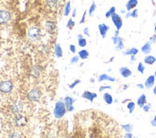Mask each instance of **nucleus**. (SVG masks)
<instances>
[{"label": "nucleus", "instance_id": "f257e3e1", "mask_svg": "<svg viewBox=\"0 0 156 138\" xmlns=\"http://www.w3.org/2000/svg\"><path fill=\"white\" fill-rule=\"evenodd\" d=\"M16 0H0V43L4 38V34L12 28L15 23Z\"/></svg>", "mask_w": 156, "mask_h": 138}, {"label": "nucleus", "instance_id": "f03ea898", "mask_svg": "<svg viewBox=\"0 0 156 138\" xmlns=\"http://www.w3.org/2000/svg\"><path fill=\"white\" fill-rule=\"evenodd\" d=\"M27 39L29 42L33 44H38L42 41L44 32L43 28L41 26H39L37 24L32 25L28 30H27Z\"/></svg>", "mask_w": 156, "mask_h": 138}, {"label": "nucleus", "instance_id": "7ed1b4c3", "mask_svg": "<svg viewBox=\"0 0 156 138\" xmlns=\"http://www.w3.org/2000/svg\"><path fill=\"white\" fill-rule=\"evenodd\" d=\"M66 113H67V109H66L64 102L62 100L57 101L55 108H54V116H55V118L62 119V117L66 114Z\"/></svg>", "mask_w": 156, "mask_h": 138}, {"label": "nucleus", "instance_id": "20e7f679", "mask_svg": "<svg viewBox=\"0 0 156 138\" xmlns=\"http://www.w3.org/2000/svg\"><path fill=\"white\" fill-rule=\"evenodd\" d=\"M111 19H112V22H113L114 26L116 27V29L120 31L121 28L123 27V19H122L120 15H118L116 12L113 13L111 15Z\"/></svg>", "mask_w": 156, "mask_h": 138}, {"label": "nucleus", "instance_id": "39448f33", "mask_svg": "<svg viewBox=\"0 0 156 138\" xmlns=\"http://www.w3.org/2000/svg\"><path fill=\"white\" fill-rule=\"evenodd\" d=\"M112 41L114 45L116 46L115 47V50L116 51H122L124 49V39L120 37V36H112Z\"/></svg>", "mask_w": 156, "mask_h": 138}, {"label": "nucleus", "instance_id": "423d86ee", "mask_svg": "<svg viewBox=\"0 0 156 138\" xmlns=\"http://www.w3.org/2000/svg\"><path fill=\"white\" fill-rule=\"evenodd\" d=\"M74 102H75V99L72 98L71 96H66L64 98V104H65V107H66V109L67 112H73L74 110Z\"/></svg>", "mask_w": 156, "mask_h": 138}, {"label": "nucleus", "instance_id": "0eeeda50", "mask_svg": "<svg viewBox=\"0 0 156 138\" xmlns=\"http://www.w3.org/2000/svg\"><path fill=\"white\" fill-rule=\"evenodd\" d=\"M119 72H120V74H121L124 78L129 77V76H131V74H132L131 70H129V69H128L127 67H121V68L119 69Z\"/></svg>", "mask_w": 156, "mask_h": 138}, {"label": "nucleus", "instance_id": "6e6552de", "mask_svg": "<svg viewBox=\"0 0 156 138\" xmlns=\"http://www.w3.org/2000/svg\"><path fill=\"white\" fill-rule=\"evenodd\" d=\"M81 97L90 101V102H93V100L97 97V93H91L89 91H85L83 94H81Z\"/></svg>", "mask_w": 156, "mask_h": 138}, {"label": "nucleus", "instance_id": "1a4fd4ad", "mask_svg": "<svg viewBox=\"0 0 156 138\" xmlns=\"http://www.w3.org/2000/svg\"><path fill=\"white\" fill-rule=\"evenodd\" d=\"M98 28H99V32H100L101 36L103 37V38H105L107 32L109 31V26H107L105 24H100L98 26Z\"/></svg>", "mask_w": 156, "mask_h": 138}, {"label": "nucleus", "instance_id": "9d476101", "mask_svg": "<svg viewBox=\"0 0 156 138\" xmlns=\"http://www.w3.org/2000/svg\"><path fill=\"white\" fill-rule=\"evenodd\" d=\"M138 5V0H128L126 4V8L127 12H130L132 10H134Z\"/></svg>", "mask_w": 156, "mask_h": 138}, {"label": "nucleus", "instance_id": "9b49d317", "mask_svg": "<svg viewBox=\"0 0 156 138\" xmlns=\"http://www.w3.org/2000/svg\"><path fill=\"white\" fill-rule=\"evenodd\" d=\"M154 83H155V76L154 75H150L146 82H145V88L146 89H151L154 86Z\"/></svg>", "mask_w": 156, "mask_h": 138}, {"label": "nucleus", "instance_id": "f8f14e48", "mask_svg": "<svg viewBox=\"0 0 156 138\" xmlns=\"http://www.w3.org/2000/svg\"><path fill=\"white\" fill-rule=\"evenodd\" d=\"M98 81L99 82H103V81H110V82H115L116 81V79H115L114 77L110 76V75L108 74H105V73H103L101 74L99 78H98Z\"/></svg>", "mask_w": 156, "mask_h": 138}, {"label": "nucleus", "instance_id": "ddd939ff", "mask_svg": "<svg viewBox=\"0 0 156 138\" xmlns=\"http://www.w3.org/2000/svg\"><path fill=\"white\" fill-rule=\"evenodd\" d=\"M146 104H147V96H146L145 93H143V94H141V95L139 96V98L137 99V105H138L140 108L143 109V107H144Z\"/></svg>", "mask_w": 156, "mask_h": 138}, {"label": "nucleus", "instance_id": "4468645a", "mask_svg": "<svg viewBox=\"0 0 156 138\" xmlns=\"http://www.w3.org/2000/svg\"><path fill=\"white\" fill-rule=\"evenodd\" d=\"M141 51L144 54H150L151 52V44L150 42H147L141 48Z\"/></svg>", "mask_w": 156, "mask_h": 138}, {"label": "nucleus", "instance_id": "2eb2a0df", "mask_svg": "<svg viewBox=\"0 0 156 138\" xmlns=\"http://www.w3.org/2000/svg\"><path fill=\"white\" fill-rule=\"evenodd\" d=\"M55 54L58 58H62L63 52H62V46H60L59 43H56L55 44Z\"/></svg>", "mask_w": 156, "mask_h": 138}, {"label": "nucleus", "instance_id": "dca6fc26", "mask_svg": "<svg viewBox=\"0 0 156 138\" xmlns=\"http://www.w3.org/2000/svg\"><path fill=\"white\" fill-rule=\"evenodd\" d=\"M78 44H79V46L80 48H84L87 45V41H86V39L83 37V35L81 33L78 34Z\"/></svg>", "mask_w": 156, "mask_h": 138}, {"label": "nucleus", "instance_id": "f3484780", "mask_svg": "<svg viewBox=\"0 0 156 138\" xmlns=\"http://www.w3.org/2000/svg\"><path fill=\"white\" fill-rule=\"evenodd\" d=\"M139 52V50L136 49V48H130V49H128L125 52H123V54L125 56H127V55H136L137 53Z\"/></svg>", "mask_w": 156, "mask_h": 138}, {"label": "nucleus", "instance_id": "a211bd4d", "mask_svg": "<svg viewBox=\"0 0 156 138\" xmlns=\"http://www.w3.org/2000/svg\"><path fill=\"white\" fill-rule=\"evenodd\" d=\"M103 98H104V101L106 103L107 105H111L112 103L114 102L112 95H111L110 93H105L103 95Z\"/></svg>", "mask_w": 156, "mask_h": 138}, {"label": "nucleus", "instance_id": "6ab92c4d", "mask_svg": "<svg viewBox=\"0 0 156 138\" xmlns=\"http://www.w3.org/2000/svg\"><path fill=\"white\" fill-rule=\"evenodd\" d=\"M156 57H154L153 55H147V56L144 58V62L147 65H153L155 63Z\"/></svg>", "mask_w": 156, "mask_h": 138}, {"label": "nucleus", "instance_id": "aec40b11", "mask_svg": "<svg viewBox=\"0 0 156 138\" xmlns=\"http://www.w3.org/2000/svg\"><path fill=\"white\" fill-rule=\"evenodd\" d=\"M78 54H79L80 59H81V60H85L89 57V52H88V51H86V50H80L78 52Z\"/></svg>", "mask_w": 156, "mask_h": 138}, {"label": "nucleus", "instance_id": "412c9836", "mask_svg": "<svg viewBox=\"0 0 156 138\" xmlns=\"http://www.w3.org/2000/svg\"><path fill=\"white\" fill-rule=\"evenodd\" d=\"M70 12H71V3L68 1V2H66L65 5H64V8H63V15L64 16H68Z\"/></svg>", "mask_w": 156, "mask_h": 138}, {"label": "nucleus", "instance_id": "4be33fe9", "mask_svg": "<svg viewBox=\"0 0 156 138\" xmlns=\"http://www.w3.org/2000/svg\"><path fill=\"white\" fill-rule=\"evenodd\" d=\"M121 127H122V130H125L126 133H131L133 130L132 124H124V125H122Z\"/></svg>", "mask_w": 156, "mask_h": 138}, {"label": "nucleus", "instance_id": "5701e85b", "mask_svg": "<svg viewBox=\"0 0 156 138\" xmlns=\"http://www.w3.org/2000/svg\"><path fill=\"white\" fill-rule=\"evenodd\" d=\"M115 12H116V8H115V7L113 6V7H111V8L106 12V13H105V17H106V18L111 17V15H113V13H115Z\"/></svg>", "mask_w": 156, "mask_h": 138}, {"label": "nucleus", "instance_id": "b1692460", "mask_svg": "<svg viewBox=\"0 0 156 138\" xmlns=\"http://www.w3.org/2000/svg\"><path fill=\"white\" fill-rule=\"evenodd\" d=\"M74 27H75V21L73 20V18H70L68 20V22H67V24H66V28L68 30H73Z\"/></svg>", "mask_w": 156, "mask_h": 138}, {"label": "nucleus", "instance_id": "393cba45", "mask_svg": "<svg viewBox=\"0 0 156 138\" xmlns=\"http://www.w3.org/2000/svg\"><path fill=\"white\" fill-rule=\"evenodd\" d=\"M96 9H97V5H96V3H95V2H92V4H91V6H90V8H89V11H88V13H89V16H92V15H93V13H94L95 11H96Z\"/></svg>", "mask_w": 156, "mask_h": 138}, {"label": "nucleus", "instance_id": "a878e982", "mask_svg": "<svg viewBox=\"0 0 156 138\" xmlns=\"http://www.w3.org/2000/svg\"><path fill=\"white\" fill-rule=\"evenodd\" d=\"M126 108H127V109H128V112H129V113H133V110H134V109H135V103L132 102V101H130V102L127 104Z\"/></svg>", "mask_w": 156, "mask_h": 138}, {"label": "nucleus", "instance_id": "bb28decb", "mask_svg": "<svg viewBox=\"0 0 156 138\" xmlns=\"http://www.w3.org/2000/svg\"><path fill=\"white\" fill-rule=\"evenodd\" d=\"M137 70H138V72H140V73H144L145 72V66H144V64L142 63V62H140V63L138 64V67H137Z\"/></svg>", "mask_w": 156, "mask_h": 138}, {"label": "nucleus", "instance_id": "cd10ccee", "mask_svg": "<svg viewBox=\"0 0 156 138\" xmlns=\"http://www.w3.org/2000/svg\"><path fill=\"white\" fill-rule=\"evenodd\" d=\"M129 12H130V17H133V18H137L138 17V10L137 9H134Z\"/></svg>", "mask_w": 156, "mask_h": 138}, {"label": "nucleus", "instance_id": "c85d7f7f", "mask_svg": "<svg viewBox=\"0 0 156 138\" xmlns=\"http://www.w3.org/2000/svg\"><path fill=\"white\" fill-rule=\"evenodd\" d=\"M79 59H80V57H79V55H74V56L71 58V60H70V63L71 64H76L77 62L79 61Z\"/></svg>", "mask_w": 156, "mask_h": 138}, {"label": "nucleus", "instance_id": "c756f323", "mask_svg": "<svg viewBox=\"0 0 156 138\" xmlns=\"http://www.w3.org/2000/svg\"><path fill=\"white\" fill-rule=\"evenodd\" d=\"M86 13H87V12H86V11H84V12H83V16H81V19L80 20V24H83V23L86 21Z\"/></svg>", "mask_w": 156, "mask_h": 138}, {"label": "nucleus", "instance_id": "7c9ffc66", "mask_svg": "<svg viewBox=\"0 0 156 138\" xmlns=\"http://www.w3.org/2000/svg\"><path fill=\"white\" fill-rule=\"evenodd\" d=\"M151 108V104H150V103H148V104H146L143 107V110H144L145 113H148V112H150Z\"/></svg>", "mask_w": 156, "mask_h": 138}, {"label": "nucleus", "instance_id": "2f4dec72", "mask_svg": "<svg viewBox=\"0 0 156 138\" xmlns=\"http://www.w3.org/2000/svg\"><path fill=\"white\" fill-rule=\"evenodd\" d=\"M80 81L79 79H77V80L74 81V82L72 83V84H70V85H69V88H70V89H74V88H75L78 84H80Z\"/></svg>", "mask_w": 156, "mask_h": 138}, {"label": "nucleus", "instance_id": "473e14b6", "mask_svg": "<svg viewBox=\"0 0 156 138\" xmlns=\"http://www.w3.org/2000/svg\"><path fill=\"white\" fill-rule=\"evenodd\" d=\"M112 88L110 86H101L100 89H99V92L101 93V92H104L105 89H111Z\"/></svg>", "mask_w": 156, "mask_h": 138}, {"label": "nucleus", "instance_id": "72a5a7b5", "mask_svg": "<svg viewBox=\"0 0 156 138\" xmlns=\"http://www.w3.org/2000/svg\"><path fill=\"white\" fill-rule=\"evenodd\" d=\"M151 44H154V43H156V34L154 33L153 35H151V38H150V41H148Z\"/></svg>", "mask_w": 156, "mask_h": 138}, {"label": "nucleus", "instance_id": "f704fd0d", "mask_svg": "<svg viewBox=\"0 0 156 138\" xmlns=\"http://www.w3.org/2000/svg\"><path fill=\"white\" fill-rule=\"evenodd\" d=\"M69 50H70V52H71L72 53H74V54H75L76 52H77V50H76V46H75V45H73V44H71V45L69 46Z\"/></svg>", "mask_w": 156, "mask_h": 138}, {"label": "nucleus", "instance_id": "c9c22d12", "mask_svg": "<svg viewBox=\"0 0 156 138\" xmlns=\"http://www.w3.org/2000/svg\"><path fill=\"white\" fill-rule=\"evenodd\" d=\"M83 33L85 34L86 36H88V37L90 36V33H89V29H88L87 27H86V28H84V29H83Z\"/></svg>", "mask_w": 156, "mask_h": 138}, {"label": "nucleus", "instance_id": "e433bc0d", "mask_svg": "<svg viewBox=\"0 0 156 138\" xmlns=\"http://www.w3.org/2000/svg\"><path fill=\"white\" fill-rule=\"evenodd\" d=\"M151 126H152V127H156V115L153 117V119L151 120Z\"/></svg>", "mask_w": 156, "mask_h": 138}, {"label": "nucleus", "instance_id": "4c0bfd02", "mask_svg": "<svg viewBox=\"0 0 156 138\" xmlns=\"http://www.w3.org/2000/svg\"><path fill=\"white\" fill-rule=\"evenodd\" d=\"M125 138H132L133 137V135H132V133H126V134H125V136H124Z\"/></svg>", "mask_w": 156, "mask_h": 138}, {"label": "nucleus", "instance_id": "58836bf2", "mask_svg": "<svg viewBox=\"0 0 156 138\" xmlns=\"http://www.w3.org/2000/svg\"><path fill=\"white\" fill-rule=\"evenodd\" d=\"M77 15V9H74V11L72 12V17H76Z\"/></svg>", "mask_w": 156, "mask_h": 138}, {"label": "nucleus", "instance_id": "ea45409f", "mask_svg": "<svg viewBox=\"0 0 156 138\" xmlns=\"http://www.w3.org/2000/svg\"><path fill=\"white\" fill-rule=\"evenodd\" d=\"M137 87H138L139 89H145V86H144L143 84H138V85H137Z\"/></svg>", "mask_w": 156, "mask_h": 138}, {"label": "nucleus", "instance_id": "a19ab883", "mask_svg": "<svg viewBox=\"0 0 156 138\" xmlns=\"http://www.w3.org/2000/svg\"><path fill=\"white\" fill-rule=\"evenodd\" d=\"M130 60L133 62V61H135V60H136V56H135V55H131V56H130Z\"/></svg>", "mask_w": 156, "mask_h": 138}, {"label": "nucleus", "instance_id": "79ce46f5", "mask_svg": "<svg viewBox=\"0 0 156 138\" xmlns=\"http://www.w3.org/2000/svg\"><path fill=\"white\" fill-rule=\"evenodd\" d=\"M114 36H119V30L115 31V35Z\"/></svg>", "mask_w": 156, "mask_h": 138}, {"label": "nucleus", "instance_id": "37998d69", "mask_svg": "<svg viewBox=\"0 0 156 138\" xmlns=\"http://www.w3.org/2000/svg\"><path fill=\"white\" fill-rule=\"evenodd\" d=\"M153 94L156 96V85L154 86V88H153Z\"/></svg>", "mask_w": 156, "mask_h": 138}, {"label": "nucleus", "instance_id": "c03bdc74", "mask_svg": "<svg viewBox=\"0 0 156 138\" xmlns=\"http://www.w3.org/2000/svg\"><path fill=\"white\" fill-rule=\"evenodd\" d=\"M126 18L130 17V12H128L126 13Z\"/></svg>", "mask_w": 156, "mask_h": 138}, {"label": "nucleus", "instance_id": "a18cd8bd", "mask_svg": "<svg viewBox=\"0 0 156 138\" xmlns=\"http://www.w3.org/2000/svg\"><path fill=\"white\" fill-rule=\"evenodd\" d=\"M154 32H155V34H156V23H155V25H154Z\"/></svg>", "mask_w": 156, "mask_h": 138}, {"label": "nucleus", "instance_id": "49530a36", "mask_svg": "<svg viewBox=\"0 0 156 138\" xmlns=\"http://www.w3.org/2000/svg\"><path fill=\"white\" fill-rule=\"evenodd\" d=\"M154 76L156 77V70H155V72H154Z\"/></svg>", "mask_w": 156, "mask_h": 138}, {"label": "nucleus", "instance_id": "de8ad7c7", "mask_svg": "<svg viewBox=\"0 0 156 138\" xmlns=\"http://www.w3.org/2000/svg\"><path fill=\"white\" fill-rule=\"evenodd\" d=\"M132 138H137V137H132Z\"/></svg>", "mask_w": 156, "mask_h": 138}, {"label": "nucleus", "instance_id": "09e8293b", "mask_svg": "<svg viewBox=\"0 0 156 138\" xmlns=\"http://www.w3.org/2000/svg\"><path fill=\"white\" fill-rule=\"evenodd\" d=\"M155 63H156V60H155Z\"/></svg>", "mask_w": 156, "mask_h": 138}]
</instances>
